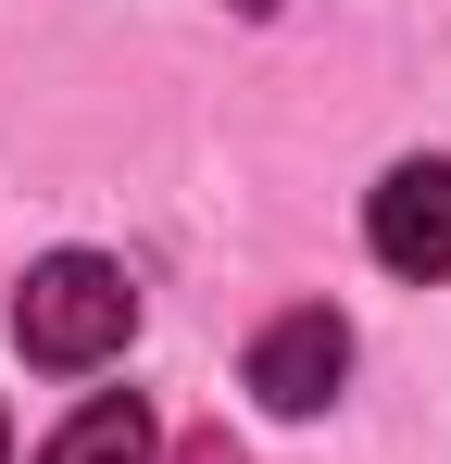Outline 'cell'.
<instances>
[{"label": "cell", "mask_w": 451, "mask_h": 464, "mask_svg": "<svg viewBox=\"0 0 451 464\" xmlns=\"http://www.w3.org/2000/svg\"><path fill=\"white\" fill-rule=\"evenodd\" d=\"M126 326H139V289H126L113 251H51V264H25V289H13V339H25V364H51V377L113 364Z\"/></svg>", "instance_id": "1"}, {"label": "cell", "mask_w": 451, "mask_h": 464, "mask_svg": "<svg viewBox=\"0 0 451 464\" xmlns=\"http://www.w3.org/2000/svg\"><path fill=\"white\" fill-rule=\"evenodd\" d=\"M364 238L389 276H451V163H389L364 201Z\"/></svg>", "instance_id": "3"}, {"label": "cell", "mask_w": 451, "mask_h": 464, "mask_svg": "<svg viewBox=\"0 0 451 464\" xmlns=\"http://www.w3.org/2000/svg\"><path fill=\"white\" fill-rule=\"evenodd\" d=\"M0 464H13V414H0Z\"/></svg>", "instance_id": "6"}, {"label": "cell", "mask_w": 451, "mask_h": 464, "mask_svg": "<svg viewBox=\"0 0 451 464\" xmlns=\"http://www.w3.org/2000/svg\"><path fill=\"white\" fill-rule=\"evenodd\" d=\"M339 377H351V326H339L326 302L276 314V326L251 339V401H264V414H326Z\"/></svg>", "instance_id": "2"}, {"label": "cell", "mask_w": 451, "mask_h": 464, "mask_svg": "<svg viewBox=\"0 0 451 464\" xmlns=\"http://www.w3.org/2000/svg\"><path fill=\"white\" fill-rule=\"evenodd\" d=\"M176 464H238V452H226V440H188V452H176Z\"/></svg>", "instance_id": "5"}, {"label": "cell", "mask_w": 451, "mask_h": 464, "mask_svg": "<svg viewBox=\"0 0 451 464\" xmlns=\"http://www.w3.org/2000/svg\"><path fill=\"white\" fill-rule=\"evenodd\" d=\"M38 464H150V401H139V389L75 401L63 427H51V452H38Z\"/></svg>", "instance_id": "4"}]
</instances>
